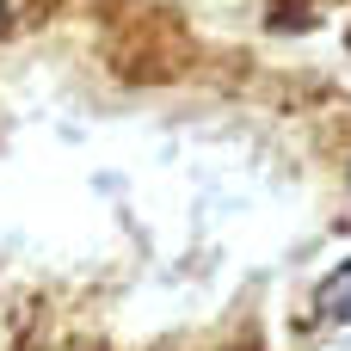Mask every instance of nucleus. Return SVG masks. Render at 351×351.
Masks as SVG:
<instances>
[{"instance_id":"obj_2","label":"nucleus","mask_w":351,"mask_h":351,"mask_svg":"<svg viewBox=\"0 0 351 351\" xmlns=\"http://www.w3.org/2000/svg\"><path fill=\"white\" fill-rule=\"evenodd\" d=\"M6 19H12V0H0V25H6Z\"/></svg>"},{"instance_id":"obj_1","label":"nucleus","mask_w":351,"mask_h":351,"mask_svg":"<svg viewBox=\"0 0 351 351\" xmlns=\"http://www.w3.org/2000/svg\"><path fill=\"white\" fill-rule=\"evenodd\" d=\"M315 315H321V321H346V315H351V259L315 290Z\"/></svg>"}]
</instances>
